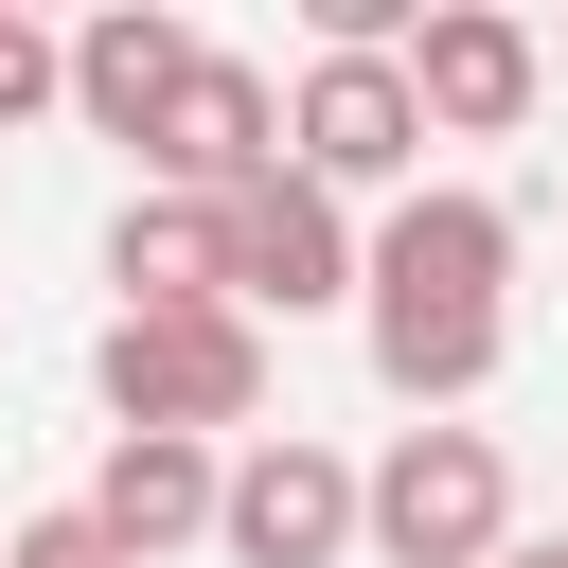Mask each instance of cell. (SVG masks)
<instances>
[{
  "label": "cell",
  "mask_w": 568,
  "mask_h": 568,
  "mask_svg": "<svg viewBox=\"0 0 568 568\" xmlns=\"http://www.w3.org/2000/svg\"><path fill=\"white\" fill-rule=\"evenodd\" d=\"M89 390H106L124 444H213V426L266 408V320H231V302H195V320H106Z\"/></svg>",
  "instance_id": "1"
},
{
  "label": "cell",
  "mask_w": 568,
  "mask_h": 568,
  "mask_svg": "<svg viewBox=\"0 0 568 568\" xmlns=\"http://www.w3.org/2000/svg\"><path fill=\"white\" fill-rule=\"evenodd\" d=\"M355 550H373V568H497V550H515V462H497L479 426H408V444L373 462Z\"/></svg>",
  "instance_id": "2"
},
{
  "label": "cell",
  "mask_w": 568,
  "mask_h": 568,
  "mask_svg": "<svg viewBox=\"0 0 568 568\" xmlns=\"http://www.w3.org/2000/svg\"><path fill=\"white\" fill-rule=\"evenodd\" d=\"M284 178H320L337 213L355 195H426V106H408V53H320L302 89H284Z\"/></svg>",
  "instance_id": "3"
},
{
  "label": "cell",
  "mask_w": 568,
  "mask_h": 568,
  "mask_svg": "<svg viewBox=\"0 0 568 568\" xmlns=\"http://www.w3.org/2000/svg\"><path fill=\"white\" fill-rule=\"evenodd\" d=\"M497 284H515V213L479 195V178H426V195H390V231H373V320H497Z\"/></svg>",
  "instance_id": "4"
},
{
  "label": "cell",
  "mask_w": 568,
  "mask_h": 568,
  "mask_svg": "<svg viewBox=\"0 0 568 568\" xmlns=\"http://www.w3.org/2000/svg\"><path fill=\"white\" fill-rule=\"evenodd\" d=\"M355 515H373V462L266 426V444L231 462V497H213V550H231V568H355Z\"/></svg>",
  "instance_id": "5"
},
{
  "label": "cell",
  "mask_w": 568,
  "mask_h": 568,
  "mask_svg": "<svg viewBox=\"0 0 568 568\" xmlns=\"http://www.w3.org/2000/svg\"><path fill=\"white\" fill-rule=\"evenodd\" d=\"M213 231H231V320H320V302L373 284V248H355V213L320 178H248Z\"/></svg>",
  "instance_id": "6"
},
{
  "label": "cell",
  "mask_w": 568,
  "mask_h": 568,
  "mask_svg": "<svg viewBox=\"0 0 568 568\" xmlns=\"http://www.w3.org/2000/svg\"><path fill=\"white\" fill-rule=\"evenodd\" d=\"M532 89H550V36H532V18H497V0H426V36H408V106H426V142H515Z\"/></svg>",
  "instance_id": "7"
},
{
  "label": "cell",
  "mask_w": 568,
  "mask_h": 568,
  "mask_svg": "<svg viewBox=\"0 0 568 568\" xmlns=\"http://www.w3.org/2000/svg\"><path fill=\"white\" fill-rule=\"evenodd\" d=\"M142 178H160V195H195V213H231L248 178H284V89H266L248 53H195V71H178V106H160V142H142Z\"/></svg>",
  "instance_id": "8"
},
{
  "label": "cell",
  "mask_w": 568,
  "mask_h": 568,
  "mask_svg": "<svg viewBox=\"0 0 568 568\" xmlns=\"http://www.w3.org/2000/svg\"><path fill=\"white\" fill-rule=\"evenodd\" d=\"M213 36L195 18H160V0H106L89 36H71V106L106 124V142H160V106H178V71H195Z\"/></svg>",
  "instance_id": "9"
},
{
  "label": "cell",
  "mask_w": 568,
  "mask_h": 568,
  "mask_svg": "<svg viewBox=\"0 0 568 568\" xmlns=\"http://www.w3.org/2000/svg\"><path fill=\"white\" fill-rule=\"evenodd\" d=\"M213 497H231V462H213V444H106L89 532H106L124 568H160V550H195V532H213Z\"/></svg>",
  "instance_id": "10"
},
{
  "label": "cell",
  "mask_w": 568,
  "mask_h": 568,
  "mask_svg": "<svg viewBox=\"0 0 568 568\" xmlns=\"http://www.w3.org/2000/svg\"><path fill=\"white\" fill-rule=\"evenodd\" d=\"M106 284H124V320H195V302H231V231H213L195 195H124Z\"/></svg>",
  "instance_id": "11"
},
{
  "label": "cell",
  "mask_w": 568,
  "mask_h": 568,
  "mask_svg": "<svg viewBox=\"0 0 568 568\" xmlns=\"http://www.w3.org/2000/svg\"><path fill=\"white\" fill-rule=\"evenodd\" d=\"M36 106H71V36H36V18L0 0V124H36Z\"/></svg>",
  "instance_id": "12"
},
{
  "label": "cell",
  "mask_w": 568,
  "mask_h": 568,
  "mask_svg": "<svg viewBox=\"0 0 568 568\" xmlns=\"http://www.w3.org/2000/svg\"><path fill=\"white\" fill-rule=\"evenodd\" d=\"M0 568H124V550L89 532V497H53V515H18V532H0Z\"/></svg>",
  "instance_id": "13"
},
{
  "label": "cell",
  "mask_w": 568,
  "mask_h": 568,
  "mask_svg": "<svg viewBox=\"0 0 568 568\" xmlns=\"http://www.w3.org/2000/svg\"><path fill=\"white\" fill-rule=\"evenodd\" d=\"M497 568H568V532H515V550H497Z\"/></svg>",
  "instance_id": "14"
}]
</instances>
